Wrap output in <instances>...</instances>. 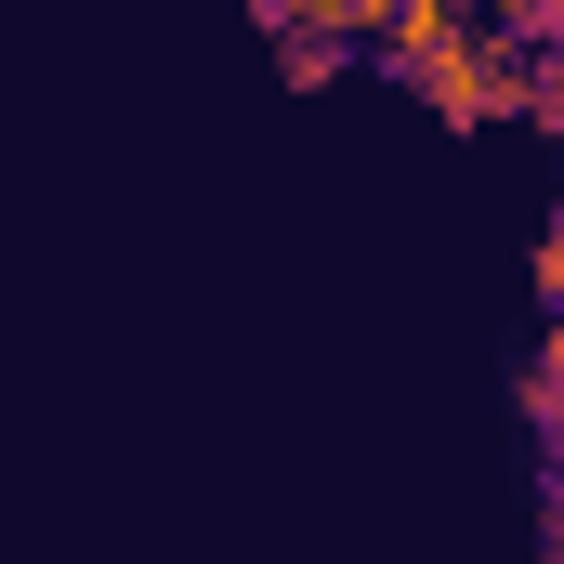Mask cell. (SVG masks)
I'll return each instance as SVG.
<instances>
[{
  "label": "cell",
  "instance_id": "4",
  "mask_svg": "<svg viewBox=\"0 0 564 564\" xmlns=\"http://www.w3.org/2000/svg\"><path fill=\"white\" fill-rule=\"evenodd\" d=\"M473 13H486L512 53H552V40H564V0H473Z\"/></svg>",
  "mask_w": 564,
  "mask_h": 564
},
{
  "label": "cell",
  "instance_id": "3",
  "mask_svg": "<svg viewBox=\"0 0 564 564\" xmlns=\"http://www.w3.org/2000/svg\"><path fill=\"white\" fill-rule=\"evenodd\" d=\"M381 13H394V0H302L289 26H315V40H341V53H368V40H381Z\"/></svg>",
  "mask_w": 564,
  "mask_h": 564
},
{
  "label": "cell",
  "instance_id": "5",
  "mask_svg": "<svg viewBox=\"0 0 564 564\" xmlns=\"http://www.w3.org/2000/svg\"><path fill=\"white\" fill-rule=\"evenodd\" d=\"M289 13H302V0H250V26H289Z\"/></svg>",
  "mask_w": 564,
  "mask_h": 564
},
{
  "label": "cell",
  "instance_id": "2",
  "mask_svg": "<svg viewBox=\"0 0 564 564\" xmlns=\"http://www.w3.org/2000/svg\"><path fill=\"white\" fill-rule=\"evenodd\" d=\"M263 40H276V79H289V93H328V79L355 66V53H341V40H315V26H263Z\"/></svg>",
  "mask_w": 564,
  "mask_h": 564
},
{
  "label": "cell",
  "instance_id": "1",
  "mask_svg": "<svg viewBox=\"0 0 564 564\" xmlns=\"http://www.w3.org/2000/svg\"><path fill=\"white\" fill-rule=\"evenodd\" d=\"M394 79L421 93L446 132H512V119L539 106V53H512V40H499L486 13H459L446 40H421V53H408Z\"/></svg>",
  "mask_w": 564,
  "mask_h": 564
}]
</instances>
